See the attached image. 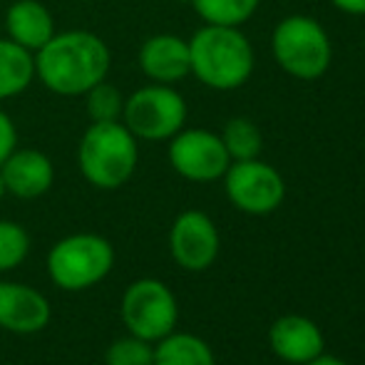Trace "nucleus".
<instances>
[{"label":"nucleus","mask_w":365,"mask_h":365,"mask_svg":"<svg viewBox=\"0 0 365 365\" xmlns=\"http://www.w3.org/2000/svg\"><path fill=\"white\" fill-rule=\"evenodd\" d=\"M5 30L25 50H40L55 35L53 15L40 0H18L5 13Z\"/></svg>","instance_id":"15"},{"label":"nucleus","mask_w":365,"mask_h":365,"mask_svg":"<svg viewBox=\"0 0 365 365\" xmlns=\"http://www.w3.org/2000/svg\"><path fill=\"white\" fill-rule=\"evenodd\" d=\"M140 68L152 82L174 85L192 75V58H189V40L179 35L159 33L152 35L140 48Z\"/></svg>","instance_id":"14"},{"label":"nucleus","mask_w":365,"mask_h":365,"mask_svg":"<svg viewBox=\"0 0 365 365\" xmlns=\"http://www.w3.org/2000/svg\"><path fill=\"white\" fill-rule=\"evenodd\" d=\"M169 164L179 177L207 184L224 177L231 157L217 132L194 127V130H179L169 140Z\"/></svg>","instance_id":"9"},{"label":"nucleus","mask_w":365,"mask_h":365,"mask_svg":"<svg viewBox=\"0 0 365 365\" xmlns=\"http://www.w3.org/2000/svg\"><path fill=\"white\" fill-rule=\"evenodd\" d=\"M87 95V115L92 122H117L122 117L125 97L110 82H97L95 87L85 92Z\"/></svg>","instance_id":"20"},{"label":"nucleus","mask_w":365,"mask_h":365,"mask_svg":"<svg viewBox=\"0 0 365 365\" xmlns=\"http://www.w3.org/2000/svg\"><path fill=\"white\" fill-rule=\"evenodd\" d=\"M221 142L229 152L231 162H244V159H256L264 149V135L259 125L249 117H231L221 130Z\"/></svg>","instance_id":"18"},{"label":"nucleus","mask_w":365,"mask_h":365,"mask_svg":"<svg viewBox=\"0 0 365 365\" xmlns=\"http://www.w3.org/2000/svg\"><path fill=\"white\" fill-rule=\"evenodd\" d=\"M179 3H192V0H179Z\"/></svg>","instance_id":"27"},{"label":"nucleus","mask_w":365,"mask_h":365,"mask_svg":"<svg viewBox=\"0 0 365 365\" xmlns=\"http://www.w3.org/2000/svg\"><path fill=\"white\" fill-rule=\"evenodd\" d=\"M192 5L207 25L241 28L254 18L261 0H192Z\"/></svg>","instance_id":"19"},{"label":"nucleus","mask_w":365,"mask_h":365,"mask_svg":"<svg viewBox=\"0 0 365 365\" xmlns=\"http://www.w3.org/2000/svg\"><path fill=\"white\" fill-rule=\"evenodd\" d=\"M192 75L217 92L244 87L254 73V48L241 28L204 25L189 40Z\"/></svg>","instance_id":"2"},{"label":"nucleus","mask_w":365,"mask_h":365,"mask_svg":"<svg viewBox=\"0 0 365 365\" xmlns=\"http://www.w3.org/2000/svg\"><path fill=\"white\" fill-rule=\"evenodd\" d=\"M110 70V48L90 30L53 35L35 58V75L55 95L77 97L102 82Z\"/></svg>","instance_id":"1"},{"label":"nucleus","mask_w":365,"mask_h":365,"mask_svg":"<svg viewBox=\"0 0 365 365\" xmlns=\"http://www.w3.org/2000/svg\"><path fill=\"white\" fill-rule=\"evenodd\" d=\"M5 194H8V192H5V182H3V174H0V199H3Z\"/></svg>","instance_id":"26"},{"label":"nucleus","mask_w":365,"mask_h":365,"mask_svg":"<svg viewBox=\"0 0 365 365\" xmlns=\"http://www.w3.org/2000/svg\"><path fill=\"white\" fill-rule=\"evenodd\" d=\"M30 251V236L15 221H0V271H10L25 261Z\"/></svg>","instance_id":"21"},{"label":"nucleus","mask_w":365,"mask_h":365,"mask_svg":"<svg viewBox=\"0 0 365 365\" xmlns=\"http://www.w3.org/2000/svg\"><path fill=\"white\" fill-rule=\"evenodd\" d=\"M154 348L149 341L137 336L120 338L105 353V365H152Z\"/></svg>","instance_id":"22"},{"label":"nucleus","mask_w":365,"mask_h":365,"mask_svg":"<svg viewBox=\"0 0 365 365\" xmlns=\"http://www.w3.org/2000/svg\"><path fill=\"white\" fill-rule=\"evenodd\" d=\"M271 351L286 363L293 365H306L323 356L326 351V338H323L321 328L306 316H281L274 321L269 331Z\"/></svg>","instance_id":"12"},{"label":"nucleus","mask_w":365,"mask_h":365,"mask_svg":"<svg viewBox=\"0 0 365 365\" xmlns=\"http://www.w3.org/2000/svg\"><path fill=\"white\" fill-rule=\"evenodd\" d=\"M169 249L182 269L204 271L219 256V231L212 217L204 212L189 209L182 212L169 231Z\"/></svg>","instance_id":"10"},{"label":"nucleus","mask_w":365,"mask_h":365,"mask_svg":"<svg viewBox=\"0 0 365 365\" xmlns=\"http://www.w3.org/2000/svg\"><path fill=\"white\" fill-rule=\"evenodd\" d=\"M137 137L117 122H92L77 149L80 172L97 189H120L137 169Z\"/></svg>","instance_id":"3"},{"label":"nucleus","mask_w":365,"mask_h":365,"mask_svg":"<svg viewBox=\"0 0 365 365\" xmlns=\"http://www.w3.org/2000/svg\"><path fill=\"white\" fill-rule=\"evenodd\" d=\"M271 50L286 75L313 82L331 68L333 45L328 30L311 15H286L271 33Z\"/></svg>","instance_id":"4"},{"label":"nucleus","mask_w":365,"mask_h":365,"mask_svg":"<svg viewBox=\"0 0 365 365\" xmlns=\"http://www.w3.org/2000/svg\"><path fill=\"white\" fill-rule=\"evenodd\" d=\"M306 365H348L346 361H341V358H333V356H318L316 361H311V363H306Z\"/></svg>","instance_id":"25"},{"label":"nucleus","mask_w":365,"mask_h":365,"mask_svg":"<svg viewBox=\"0 0 365 365\" xmlns=\"http://www.w3.org/2000/svg\"><path fill=\"white\" fill-rule=\"evenodd\" d=\"M50 323V301L38 289L0 281V328L33 336Z\"/></svg>","instance_id":"11"},{"label":"nucleus","mask_w":365,"mask_h":365,"mask_svg":"<svg viewBox=\"0 0 365 365\" xmlns=\"http://www.w3.org/2000/svg\"><path fill=\"white\" fill-rule=\"evenodd\" d=\"M15 142H18V132H15L13 120L0 110V164H3L5 157L15 149Z\"/></svg>","instance_id":"23"},{"label":"nucleus","mask_w":365,"mask_h":365,"mask_svg":"<svg viewBox=\"0 0 365 365\" xmlns=\"http://www.w3.org/2000/svg\"><path fill=\"white\" fill-rule=\"evenodd\" d=\"M125 127L145 142L172 140L187 122V100L172 85H145L132 92L122 107Z\"/></svg>","instance_id":"6"},{"label":"nucleus","mask_w":365,"mask_h":365,"mask_svg":"<svg viewBox=\"0 0 365 365\" xmlns=\"http://www.w3.org/2000/svg\"><path fill=\"white\" fill-rule=\"evenodd\" d=\"M152 365H217L207 341L192 333H169L154 348Z\"/></svg>","instance_id":"17"},{"label":"nucleus","mask_w":365,"mask_h":365,"mask_svg":"<svg viewBox=\"0 0 365 365\" xmlns=\"http://www.w3.org/2000/svg\"><path fill=\"white\" fill-rule=\"evenodd\" d=\"M35 77V58L13 40H0V100L28 90Z\"/></svg>","instance_id":"16"},{"label":"nucleus","mask_w":365,"mask_h":365,"mask_svg":"<svg viewBox=\"0 0 365 365\" xmlns=\"http://www.w3.org/2000/svg\"><path fill=\"white\" fill-rule=\"evenodd\" d=\"M115 266V249L100 234H73L48 254V274L65 291H85L100 284Z\"/></svg>","instance_id":"5"},{"label":"nucleus","mask_w":365,"mask_h":365,"mask_svg":"<svg viewBox=\"0 0 365 365\" xmlns=\"http://www.w3.org/2000/svg\"><path fill=\"white\" fill-rule=\"evenodd\" d=\"M221 179L229 202L251 217H266L276 212L286 199V182L279 169L261 162L259 157L231 162Z\"/></svg>","instance_id":"8"},{"label":"nucleus","mask_w":365,"mask_h":365,"mask_svg":"<svg viewBox=\"0 0 365 365\" xmlns=\"http://www.w3.org/2000/svg\"><path fill=\"white\" fill-rule=\"evenodd\" d=\"M331 5L346 15H365V0H331Z\"/></svg>","instance_id":"24"},{"label":"nucleus","mask_w":365,"mask_h":365,"mask_svg":"<svg viewBox=\"0 0 365 365\" xmlns=\"http://www.w3.org/2000/svg\"><path fill=\"white\" fill-rule=\"evenodd\" d=\"M5 192L18 199H38L50 192L55 182V169L48 154L38 149H13L0 164Z\"/></svg>","instance_id":"13"},{"label":"nucleus","mask_w":365,"mask_h":365,"mask_svg":"<svg viewBox=\"0 0 365 365\" xmlns=\"http://www.w3.org/2000/svg\"><path fill=\"white\" fill-rule=\"evenodd\" d=\"M122 321L132 336L149 343L162 341L177 328V298L162 281L140 279L127 286L125 296H122Z\"/></svg>","instance_id":"7"}]
</instances>
